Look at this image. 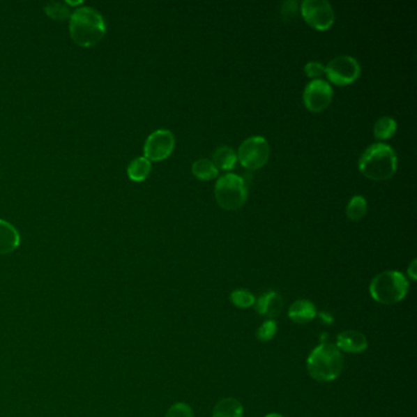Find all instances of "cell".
<instances>
[{
  "mask_svg": "<svg viewBox=\"0 0 417 417\" xmlns=\"http://www.w3.org/2000/svg\"><path fill=\"white\" fill-rule=\"evenodd\" d=\"M69 32L76 45L93 47L105 35V19L93 8H77L70 16Z\"/></svg>",
  "mask_w": 417,
  "mask_h": 417,
  "instance_id": "1",
  "label": "cell"
},
{
  "mask_svg": "<svg viewBox=\"0 0 417 417\" xmlns=\"http://www.w3.org/2000/svg\"><path fill=\"white\" fill-rule=\"evenodd\" d=\"M397 159L394 149L386 144L370 146L360 157L358 169L368 179L383 181L397 172Z\"/></svg>",
  "mask_w": 417,
  "mask_h": 417,
  "instance_id": "2",
  "label": "cell"
},
{
  "mask_svg": "<svg viewBox=\"0 0 417 417\" xmlns=\"http://www.w3.org/2000/svg\"><path fill=\"white\" fill-rule=\"evenodd\" d=\"M343 368V354L335 344L321 343L308 355V373L318 382H332L340 376Z\"/></svg>",
  "mask_w": 417,
  "mask_h": 417,
  "instance_id": "3",
  "label": "cell"
},
{
  "mask_svg": "<svg viewBox=\"0 0 417 417\" xmlns=\"http://www.w3.org/2000/svg\"><path fill=\"white\" fill-rule=\"evenodd\" d=\"M409 291V282L397 271H386L377 274L370 284V294L374 301L383 305L400 303Z\"/></svg>",
  "mask_w": 417,
  "mask_h": 417,
  "instance_id": "4",
  "label": "cell"
},
{
  "mask_svg": "<svg viewBox=\"0 0 417 417\" xmlns=\"http://www.w3.org/2000/svg\"><path fill=\"white\" fill-rule=\"evenodd\" d=\"M214 195L219 206L227 211L241 208L248 199V188L241 176L225 174L219 178Z\"/></svg>",
  "mask_w": 417,
  "mask_h": 417,
  "instance_id": "5",
  "label": "cell"
},
{
  "mask_svg": "<svg viewBox=\"0 0 417 417\" xmlns=\"http://www.w3.org/2000/svg\"><path fill=\"white\" fill-rule=\"evenodd\" d=\"M269 153L271 149L267 139L262 136H252L243 141L236 156L243 168L257 170L268 162Z\"/></svg>",
  "mask_w": 417,
  "mask_h": 417,
  "instance_id": "6",
  "label": "cell"
},
{
  "mask_svg": "<svg viewBox=\"0 0 417 417\" xmlns=\"http://www.w3.org/2000/svg\"><path fill=\"white\" fill-rule=\"evenodd\" d=\"M324 74L327 75L328 79L334 85L348 86L358 79L361 68L358 60L353 56L340 55L331 60L327 66H324Z\"/></svg>",
  "mask_w": 417,
  "mask_h": 417,
  "instance_id": "7",
  "label": "cell"
},
{
  "mask_svg": "<svg viewBox=\"0 0 417 417\" xmlns=\"http://www.w3.org/2000/svg\"><path fill=\"white\" fill-rule=\"evenodd\" d=\"M301 14L308 25L318 31L329 30L335 19L333 6L326 0H305Z\"/></svg>",
  "mask_w": 417,
  "mask_h": 417,
  "instance_id": "8",
  "label": "cell"
},
{
  "mask_svg": "<svg viewBox=\"0 0 417 417\" xmlns=\"http://www.w3.org/2000/svg\"><path fill=\"white\" fill-rule=\"evenodd\" d=\"M174 147L175 137L172 131L156 130L144 142V158L149 159V162H160L173 153Z\"/></svg>",
  "mask_w": 417,
  "mask_h": 417,
  "instance_id": "9",
  "label": "cell"
},
{
  "mask_svg": "<svg viewBox=\"0 0 417 417\" xmlns=\"http://www.w3.org/2000/svg\"><path fill=\"white\" fill-rule=\"evenodd\" d=\"M332 86L323 79H312L303 91V103L310 112L319 113L332 103Z\"/></svg>",
  "mask_w": 417,
  "mask_h": 417,
  "instance_id": "10",
  "label": "cell"
},
{
  "mask_svg": "<svg viewBox=\"0 0 417 417\" xmlns=\"http://www.w3.org/2000/svg\"><path fill=\"white\" fill-rule=\"evenodd\" d=\"M335 347L340 351L360 354L363 353L368 348V340L363 333L355 331V329H349V331H344L338 334Z\"/></svg>",
  "mask_w": 417,
  "mask_h": 417,
  "instance_id": "11",
  "label": "cell"
},
{
  "mask_svg": "<svg viewBox=\"0 0 417 417\" xmlns=\"http://www.w3.org/2000/svg\"><path fill=\"white\" fill-rule=\"evenodd\" d=\"M254 306L256 308V312L259 314L269 318V319H273L283 311V298L277 291L271 290V291L262 294L259 298H256Z\"/></svg>",
  "mask_w": 417,
  "mask_h": 417,
  "instance_id": "12",
  "label": "cell"
},
{
  "mask_svg": "<svg viewBox=\"0 0 417 417\" xmlns=\"http://www.w3.org/2000/svg\"><path fill=\"white\" fill-rule=\"evenodd\" d=\"M20 234L13 224L0 219V255L10 254L20 245Z\"/></svg>",
  "mask_w": 417,
  "mask_h": 417,
  "instance_id": "13",
  "label": "cell"
},
{
  "mask_svg": "<svg viewBox=\"0 0 417 417\" xmlns=\"http://www.w3.org/2000/svg\"><path fill=\"white\" fill-rule=\"evenodd\" d=\"M288 316L293 322L306 324L317 317V308L308 300H296L289 308Z\"/></svg>",
  "mask_w": 417,
  "mask_h": 417,
  "instance_id": "14",
  "label": "cell"
},
{
  "mask_svg": "<svg viewBox=\"0 0 417 417\" xmlns=\"http://www.w3.org/2000/svg\"><path fill=\"white\" fill-rule=\"evenodd\" d=\"M243 407L234 397H224L214 407L212 417H243Z\"/></svg>",
  "mask_w": 417,
  "mask_h": 417,
  "instance_id": "15",
  "label": "cell"
},
{
  "mask_svg": "<svg viewBox=\"0 0 417 417\" xmlns=\"http://www.w3.org/2000/svg\"><path fill=\"white\" fill-rule=\"evenodd\" d=\"M212 162L218 170H232L238 162V156L228 146H222L214 151Z\"/></svg>",
  "mask_w": 417,
  "mask_h": 417,
  "instance_id": "16",
  "label": "cell"
},
{
  "mask_svg": "<svg viewBox=\"0 0 417 417\" xmlns=\"http://www.w3.org/2000/svg\"><path fill=\"white\" fill-rule=\"evenodd\" d=\"M151 173V162L144 157H137L131 160L128 167V175L134 181H144Z\"/></svg>",
  "mask_w": 417,
  "mask_h": 417,
  "instance_id": "17",
  "label": "cell"
},
{
  "mask_svg": "<svg viewBox=\"0 0 417 417\" xmlns=\"http://www.w3.org/2000/svg\"><path fill=\"white\" fill-rule=\"evenodd\" d=\"M192 174L199 180H212L217 178L219 174V170L214 165L211 159L202 158L196 160L192 164Z\"/></svg>",
  "mask_w": 417,
  "mask_h": 417,
  "instance_id": "18",
  "label": "cell"
},
{
  "mask_svg": "<svg viewBox=\"0 0 417 417\" xmlns=\"http://www.w3.org/2000/svg\"><path fill=\"white\" fill-rule=\"evenodd\" d=\"M397 121L391 116H382L374 124L373 134L377 139H388L392 137L397 131Z\"/></svg>",
  "mask_w": 417,
  "mask_h": 417,
  "instance_id": "19",
  "label": "cell"
},
{
  "mask_svg": "<svg viewBox=\"0 0 417 417\" xmlns=\"http://www.w3.org/2000/svg\"><path fill=\"white\" fill-rule=\"evenodd\" d=\"M366 212H367V201L363 196L356 195L349 201L348 206H347V217L350 220H353V222L361 220L365 217Z\"/></svg>",
  "mask_w": 417,
  "mask_h": 417,
  "instance_id": "20",
  "label": "cell"
},
{
  "mask_svg": "<svg viewBox=\"0 0 417 417\" xmlns=\"http://www.w3.org/2000/svg\"><path fill=\"white\" fill-rule=\"evenodd\" d=\"M47 15L55 21H64L70 19L71 16V6L63 1H50L45 6Z\"/></svg>",
  "mask_w": 417,
  "mask_h": 417,
  "instance_id": "21",
  "label": "cell"
},
{
  "mask_svg": "<svg viewBox=\"0 0 417 417\" xmlns=\"http://www.w3.org/2000/svg\"><path fill=\"white\" fill-rule=\"evenodd\" d=\"M230 301L238 308H248L254 306L256 298L254 294L246 289H236L230 294Z\"/></svg>",
  "mask_w": 417,
  "mask_h": 417,
  "instance_id": "22",
  "label": "cell"
},
{
  "mask_svg": "<svg viewBox=\"0 0 417 417\" xmlns=\"http://www.w3.org/2000/svg\"><path fill=\"white\" fill-rule=\"evenodd\" d=\"M277 323L274 319H267L264 321L261 326H259L257 332H256V337L259 339V342H269L274 338V335L277 334Z\"/></svg>",
  "mask_w": 417,
  "mask_h": 417,
  "instance_id": "23",
  "label": "cell"
},
{
  "mask_svg": "<svg viewBox=\"0 0 417 417\" xmlns=\"http://www.w3.org/2000/svg\"><path fill=\"white\" fill-rule=\"evenodd\" d=\"M165 417H194V411L186 402H176L170 407Z\"/></svg>",
  "mask_w": 417,
  "mask_h": 417,
  "instance_id": "24",
  "label": "cell"
},
{
  "mask_svg": "<svg viewBox=\"0 0 417 417\" xmlns=\"http://www.w3.org/2000/svg\"><path fill=\"white\" fill-rule=\"evenodd\" d=\"M305 73H306L308 77L317 79L318 77H321L324 74V65L318 63V61H310L305 66Z\"/></svg>",
  "mask_w": 417,
  "mask_h": 417,
  "instance_id": "25",
  "label": "cell"
},
{
  "mask_svg": "<svg viewBox=\"0 0 417 417\" xmlns=\"http://www.w3.org/2000/svg\"><path fill=\"white\" fill-rule=\"evenodd\" d=\"M317 316L319 317V321L324 326H332L333 323H334V317H333L331 313L327 312V311H321V312H317Z\"/></svg>",
  "mask_w": 417,
  "mask_h": 417,
  "instance_id": "26",
  "label": "cell"
},
{
  "mask_svg": "<svg viewBox=\"0 0 417 417\" xmlns=\"http://www.w3.org/2000/svg\"><path fill=\"white\" fill-rule=\"evenodd\" d=\"M416 267H417V261L416 259H414L410 266H409V268H407V274H409V277L412 279V280H416L417 274H416Z\"/></svg>",
  "mask_w": 417,
  "mask_h": 417,
  "instance_id": "27",
  "label": "cell"
},
{
  "mask_svg": "<svg viewBox=\"0 0 417 417\" xmlns=\"http://www.w3.org/2000/svg\"><path fill=\"white\" fill-rule=\"evenodd\" d=\"M264 417H284L283 415H280V414H275V412H272V414H268V415H266Z\"/></svg>",
  "mask_w": 417,
  "mask_h": 417,
  "instance_id": "28",
  "label": "cell"
}]
</instances>
